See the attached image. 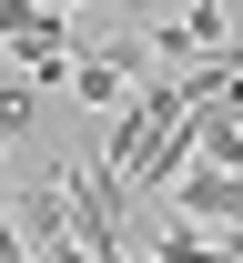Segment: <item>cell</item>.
Segmentation results:
<instances>
[{
  "label": "cell",
  "mask_w": 243,
  "mask_h": 263,
  "mask_svg": "<svg viewBox=\"0 0 243 263\" xmlns=\"http://www.w3.org/2000/svg\"><path fill=\"white\" fill-rule=\"evenodd\" d=\"M21 223H31V263H81V243H71V202H61V193H31Z\"/></svg>",
  "instance_id": "obj_1"
},
{
  "label": "cell",
  "mask_w": 243,
  "mask_h": 263,
  "mask_svg": "<svg viewBox=\"0 0 243 263\" xmlns=\"http://www.w3.org/2000/svg\"><path fill=\"white\" fill-rule=\"evenodd\" d=\"M41 10H91V0H41Z\"/></svg>",
  "instance_id": "obj_2"
}]
</instances>
